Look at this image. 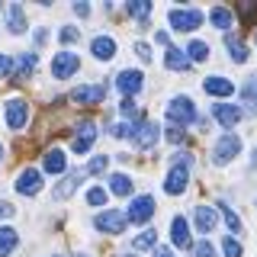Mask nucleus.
Segmentation results:
<instances>
[{"label":"nucleus","instance_id":"obj_22","mask_svg":"<svg viewBox=\"0 0 257 257\" xmlns=\"http://www.w3.org/2000/svg\"><path fill=\"white\" fill-rule=\"evenodd\" d=\"M164 64H167L171 71H187V68H190V58L180 52V48L167 45V58H164Z\"/></svg>","mask_w":257,"mask_h":257},{"label":"nucleus","instance_id":"obj_4","mask_svg":"<svg viewBox=\"0 0 257 257\" xmlns=\"http://www.w3.org/2000/svg\"><path fill=\"white\" fill-rule=\"evenodd\" d=\"M125 225H128V215L119 212V209H106V212L96 215V228L106 231V235H122Z\"/></svg>","mask_w":257,"mask_h":257},{"label":"nucleus","instance_id":"obj_6","mask_svg":"<svg viewBox=\"0 0 257 257\" xmlns=\"http://www.w3.org/2000/svg\"><path fill=\"white\" fill-rule=\"evenodd\" d=\"M77 68H80V58H77L74 52H58L52 58V74L58 77V80H68Z\"/></svg>","mask_w":257,"mask_h":257},{"label":"nucleus","instance_id":"obj_17","mask_svg":"<svg viewBox=\"0 0 257 257\" xmlns=\"http://www.w3.org/2000/svg\"><path fill=\"white\" fill-rule=\"evenodd\" d=\"M212 116L219 119L225 128H231V125H235L238 119H241V109H238V106H231V103H215V106H212Z\"/></svg>","mask_w":257,"mask_h":257},{"label":"nucleus","instance_id":"obj_39","mask_svg":"<svg viewBox=\"0 0 257 257\" xmlns=\"http://www.w3.org/2000/svg\"><path fill=\"white\" fill-rule=\"evenodd\" d=\"M167 142L180 145V142H183V128H180V125H167Z\"/></svg>","mask_w":257,"mask_h":257},{"label":"nucleus","instance_id":"obj_41","mask_svg":"<svg viewBox=\"0 0 257 257\" xmlns=\"http://www.w3.org/2000/svg\"><path fill=\"white\" fill-rule=\"evenodd\" d=\"M135 52H139V58H142V61H151V48L145 45V42H135Z\"/></svg>","mask_w":257,"mask_h":257},{"label":"nucleus","instance_id":"obj_18","mask_svg":"<svg viewBox=\"0 0 257 257\" xmlns=\"http://www.w3.org/2000/svg\"><path fill=\"white\" fill-rule=\"evenodd\" d=\"M193 222H196V228L203 231V235H209V231L215 228V209H209V206H196V209H193Z\"/></svg>","mask_w":257,"mask_h":257},{"label":"nucleus","instance_id":"obj_43","mask_svg":"<svg viewBox=\"0 0 257 257\" xmlns=\"http://www.w3.org/2000/svg\"><path fill=\"white\" fill-rule=\"evenodd\" d=\"M13 212H16V209H13L10 203H0V219H10Z\"/></svg>","mask_w":257,"mask_h":257},{"label":"nucleus","instance_id":"obj_25","mask_svg":"<svg viewBox=\"0 0 257 257\" xmlns=\"http://www.w3.org/2000/svg\"><path fill=\"white\" fill-rule=\"evenodd\" d=\"M209 20H212L215 23V29H231V23H235V16H231V10H228V7H215V10L212 13H209Z\"/></svg>","mask_w":257,"mask_h":257},{"label":"nucleus","instance_id":"obj_3","mask_svg":"<svg viewBox=\"0 0 257 257\" xmlns=\"http://www.w3.org/2000/svg\"><path fill=\"white\" fill-rule=\"evenodd\" d=\"M238 151H241V139L235 132H225L219 142H215V148H212V161L215 164H228L231 158H238Z\"/></svg>","mask_w":257,"mask_h":257},{"label":"nucleus","instance_id":"obj_32","mask_svg":"<svg viewBox=\"0 0 257 257\" xmlns=\"http://www.w3.org/2000/svg\"><path fill=\"white\" fill-rule=\"evenodd\" d=\"M187 52H190V58H193V61H206V58H209V45L203 42V39H193Z\"/></svg>","mask_w":257,"mask_h":257},{"label":"nucleus","instance_id":"obj_9","mask_svg":"<svg viewBox=\"0 0 257 257\" xmlns=\"http://www.w3.org/2000/svg\"><path fill=\"white\" fill-rule=\"evenodd\" d=\"M16 190H20L23 196H36V193L42 190V174H39L36 167H26V171L16 177Z\"/></svg>","mask_w":257,"mask_h":257},{"label":"nucleus","instance_id":"obj_37","mask_svg":"<svg viewBox=\"0 0 257 257\" xmlns=\"http://www.w3.org/2000/svg\"><path fill=\"white\" fill-rule=\"evenodd\" d=\"M100 171H106V155H100V158H93L90 164H87V174H100Z\"/></svg>","mask_w":257,"mask_h":257},{"label":"nucleus","instance_id":"obj_26","mask_svg":"<svg viewBox=\"0 0 257 257\" xmlns=\"http://www.w3.org/2000/svg\"><path fill=\"white\" fill-rule=\"evenodd\" d=\"M155 244H158V231L155 228H145L142 235H135V241H132L135 251H148V247H155Z\"/></svg>","mask_w":257,"mask_h":257},{"label":"nucleus","instance_id":"obj_28","mask_svg":"<svg viewBox=\"0 0 257 257\" xmlns=\"http://www.w3.org/2000/svg\"><path fill=\"white\" fill-rule=\"evenodd\" d=\"M32 68H36V55H32V52L20 55V64H16V80L29 77V74H32Z\"/></svg>","mask_w":257,"mask_h":257},{"label":"nucleus","instance_id":"obj_10","mask_svg":"<svg viewBox=\"0 0 257 257\" xmlns=\"http://www.w3.org/2000/svg\"><path fill=\"white\" fill-rule=\"evenodd\" d=\"M7 122H10L13 132H20V128L29 122V106L23 100H10L7 103Z\"/></svg>","mask_w":257,"mask_h":257},{"label":"nucleus","instance_id":"obj_8","mask_svg":"<svg viewBox=\"0 0 257 257\" xmlns=\"http://www.w3.org/2000/svg\"><path fill=\"white\" fill-rule=\"evenodd\" d=\"M93 139H96V122L93 119H84V122L77 125V135H74V142H71V148H74L77 155H84V151H90Z\"/></svg>","mask_w":257,"mask_h":257},{"label":"nucleus","instance_id":"obj_33","mask_svg":"<svg viewBox=\"0 0 257 257\" xmlns=\"http://www.w3.org/2000/svg\"><path fill=\"white\" fill-rule=\"evenodd\" d=\"M222 215H225V222H228V228H231V235H241V222H238V215L231 212L228 206L222 203Z\"/></svg>","mask_w":257,"mask_h":257},{"label":"nucleus","instance_id":"obj_46","mask_svg":"<svg viewBox=\"0 0 257 257\" xmlns=\"http://www.w3.org/2000/svg\"><path fill=\"white\" fill-rule=\"evenodd\" d=\"M125 257H135V254H125Z\"/></svg>","mask_w":257,"mask_h":257},{"label":"nucleus","instance_id":"obj_24","mask_svg":"<svg viewBox=\"0 0 257 257\" xmlns=\"http://www.w3.org/2000/svg\"><path fill=\"white\" fill-rule=\"evenodd\" d=\"M16 241H20V235H16L13 228H7V225H0V257H7V254H13V247H16Z\"/></svg>","mask_w":257,"mask_h":257},{"label":"nucleus","instance_id":"obj_36","mask_svg":"<svg viewBox=\"0 0 257 257\" xmlns=\"http://www.w3.org/2000/svg\"><path fill=\"white\" fill-rule=\"evenodd\" d=\"M193 257H215V251L209 241H199V244H193Z\"/></svg>","mask_w":257,"mask_h":257},{"label":"nucleus","instance_id":"obj_2","mask_svg":"<svg viewBox=\"0 0 257 257\" xmlns=\"http://www.w3.org/2000/svg\"><path fill=\"white\" fill-rule=\"evenodd\" d=\"M203 10H196V7H187V10H171L167 13V23L177 29V32H193L203 26Z\"/></svg>","mask_w":257,"mask_h":257},{"label":"nucleus","instance_id":"obj_29","mask_svg":"<svg viewBox=\"0 0 257 257\" xmlns=\"http://www.w3.org/2000/svg\"><path fill=\"white\" fill-rule=\"evenodd\" d=\"M125 10L132 13V16H139V20L145 23L151 16V4H148V0H132V4H125Z\"/></svg>","mask_w":257,"mask_h":257},{"label":"nucleus","instance_id":"obj_13","mask_svg":"<svg viewBox=\"0 0 257 257\" xmlns=\"http://www.w3.org/2000/svg\"><path fill=\"white\" fill-rule=\"evenodd\" d=\"M135 145L139 148H151V145L158 142V125L151 122V119H142V122H135Z\"/></svg>","mask_w":257,"mask_h":257},{"label":"nucleus","instance_id":"obj_5","mask_svg":"<svg viewBox=\"0 0 257 257\" xmlns=\"http://www.w3.org/2000/svg\"><path fill=\"white\" fill-rule=\"evenodd\" d=\"M71 100L80 103V106H96V103H103V100H106V87H103V84L74 87V90H71Z\"/></svg>","mask_w":257,"mask_h":257},{"label":"nucleus","instance_id":"obj_14","mask_svg":"<svg viewBox=\"0 0 257 257\" xmlns=\"http://www.w3.org/2000/svg\"><path fill=\"white\" fill-rule=\"evenodd\" d=\"M171 241L177 247H193V238H190V225L183 215H174L171 219Z\"/></svg>","mask_w":257,"mask_h":257},{"label":"nucleus","instance_id":"obj_11","mask_svg":"<svg viewBox=\"0 0 257 257\" xmlns=\"http://www.w3.org/2000/svg\"><path fill=\"white\" fill-rule=\"evenodd\" d=\"M142 84H145V77H142V71H119V77H116V87L122 90L125 96H135L142 90Z\"/></svg>","mask_w":257,"mask_h":257},{"label":"nucleus","instance_id":"obj_21","mask_svg":"<svg viewBox=\"0 0 257 257\" xmlns=\"http://www.w3.org/2000/svg\"><path fill=\"white\" fill-rule=\"evenodd\" d=\"M241 100H244V109L247 112H257V74L247 77V84L241 87Z\"/></svg>","mask_w":257,"mask_h":257},{"label":"nucleus","instance_id":"obj_48","mask_svg":"<svg viewBox=\"0 0 257 257\" xmlns=\"http://www.w3.org/2000/svg\"><path fill=\"white\" fill-rule=\"evenodd\" d=\"M0 155H4V148H0Z\"/></svg>","mask_w":257,"mask_h":257},{"label":"nucleus","instance_id":"obj_15","mask_svg":"<svg viewBox=\"0 0 257 257\" xmlns=\"http://www.w3.org/2000/svg\"><path fill=\"white\" fill-rule=\"evenodd\" d=\"M203 90H206V93H212V96H231V93H235V84H231L228 77L212 74V77H206V80H203Z\"/></svg>","mask_w":257,"mask_h":257},{"label":"nucleus","instance_id":"obj_1","mask_svg":"<svg viewBox=\"0 0 257 257\" xmlns=\"http://www.w3.org/2000/svg\"><path fill=\"white\" fill-rule=\"evenodd\" d=\"M167 119H171V125H180V128L183 125H193V122H203L190 96H174L171 106H167Z\"/></svg>","mask_w":257,"mask_h":257},{"label":"nucleus","instance_id":"obj_20","mask_svg":"<svg viewBox=\"0 0 257 257\" xmlns=\"http://www.w3.org/2000/svg\"><path fill=\"white\" fill-rule=\"evenodd\" d=\"M225 45H228V52H231V61H247V48H244V42L235 36V32H225Z\"/></svg>","mask_w":257,"mask_h":257},{"label":"nucleus","instance_id":"obj_31","mask_svg":"<svg viewBox=\"0 0 257 257\" xmlns=\"http://www.w3.org/2000/svg\"><path fill=\"white\" fill-rule=\"evenodd\" d=\"M119 112H122L125 119H135V122H142V112H139V103H135L132 96H125V100L119 103Z\"/></svg>","mask_w":257,"mask_h":257},{"label":"nucleus","instance_id":"obj_12","mask_svg":"<svg viewBox=\"0 0 257 257\" xmlns=\"http://www.w3.org/2000/svg\"><path fill=\"white\" fill-rule=\"evenodd\" d=\"M187 183H190V174H187V167L174 164V167H171V174H167V180H164V190L171 193V196H180V193L187 190Z\"/></svg>","mask_w":257,"mask_h":257},{"label":"nucleus","instance_id":"obj_30","mask_svg":"<svg viewBox=\"0 0 257 257\" xmlns=\"http://www.w3.org/2000/svg\"><path fill=\"white\" fill-rule=\"evenodd\" d=\"M26 29V16H23V7L13 4L10 7V32H23Z\"/></svg>","mask_w":257,"mask_h":257},{"label":"nucleus","instance_id":"obj_23","mask_svg":"<svg viewBox=\"0 0 257 257\" xmlns=\"http://www.w3.org/2000/svg\"><path fill=\"white\" fill-rule=\"evenodd\" d=\"M42 167L48 174H61L64 167H68V161H64V155L58 148H52V151H45V161H42Z\"/></svg>","mask_w":257,"mask_h":257},{"label":"nucleus","instance_id":"obj_47","mask_svg":"<svg viewBox=\"0 0 257 257\" xmlns=\"http://www.w3.org/2000/svg\"><path fill=\"white\" fill-rule=\"evenodd\" d=\"M0 10H4V4H0Z\"/></svg>","mask_w":257,"mask_h":257},{"label":"nucleus","instance_id":"obj_16","mask_svg":"<svg viewBox=\"0 0 257 257\" xmlns=\"http://www.w3.org/2000/svg\"><path fill=\"white\" fill-rule=\"evenodd\" d=\"M90 52H93V58L109 61L112 55H116V39H109V36H96L93 42H90Z\"/></svg>","mask_w":257,"mask_h":257},{"label":"nucleus","instance_id":"obj_34","mask_svg":"<svg viewBox=\"0 0 257 257\" xmlns=\"http://www.w3.org/2000/svg\"><path fill=\"white\" fill-rule=\"evenodd\" d=\"M222 251H225V257H241V241L238 238H225Z\"/></svg>","mask_w":257,"mask_h":257},{"label":"nucleus","instance_id":"obj_38","mask_svg":"<svg viewBox=\"0 0 257 257\" xmlns=\"http://www.w3.org/2000/svg\"><path fill=\"white\" fill-rule=\"evenodd\" d=\"M238 13H241V20H244V23L257 20V7H251V4H241V7H238Z\"/></svg>","mask_w":257,"mask_h":257},{"label":"nucleus","instance_id":"obj_45","mask_svg":"<svg viewBox=\"0 0 257 257\" xmlns=\"http://www.w3.org/2000/svg\"><path fill=\"white\" fill-rule=\"evenodd\" d=\"M155 257H174V254L167 251V247H158V251H155Z\"/></svg>","mask_w":257,"mask_h":257},{"label":"nucleus","instance_id":"obj_27","mask_svg":"<svg viewBox=\"0 0 257 257\" xmlns=\"http://www.w3.org/2000/svg\"><path fill=\"white\" fill-rule=\"evenodd\" d=\"M109 190L116 193V196H128V193H132V180H128L125 174H112L109 177Z\"/></svg>","mask_w":257,"mask_h":257},{"label":"nucleus","instance_id":"obj_40","mask_svg":"<svg viewBox=\"0 0 257 257\" xmlns=\"http://www.w3.org/2000/svg\"><path fill=\"white\" fill-rule=\"evenodd\" d=\"M13 71V61H10V55H4L0 52V77H7Z\"/></svg>","mask_w":257,"mask_h":257},{"label":"nucleus","instance_id":"obj_19","mask_svg":"<svg viewBox=\"0 0 257 257\" xmlns=\"http://www.w3.org/2000/svg\"><path fill=\"white\" fill-rule=\"evenodd\" d=\"M84 174H87V171H74V174H68V177H64V180H61V187H55V199H68L71 193L77 190V183L84 180Z\"/></svg>","mask_w":257,"mask_h":257},{"label":"nucleus","instance_id":"obj_44","mask_svg":"<svg viewBox=\"0 0 257 257\" xmlns=\"http://www.w3.org/2000/svg\"><path fill=\"white\" fill-rule=\"evenodd\" d=\"M74 13L77 16H87V13H90V7H87V4H74Z\"/></svg>","mask_w":257,"mask_h":257},{"label":"nucleus","instance_id":"obj_35","mask_svg":"<svg viewBox=\"0 0 257 257\" xmlns=\"http://www.w3.org/2000/svg\"><path fill=\"white\" fill-rule=\"evenodd\" d=\"M87 203H90V206H106V190H103V187H93L90 193H87Z\"/></svg>","mask_w":257,"mask_h":257},{"label":"nucleus","instance_id":"obj_42","mask_svg":"<svg viewBox=\"0 0 257 257\" xmlns=\"http://www.w3.org/2000/svg\"><path fill=\"white\" fill-rule=\"evenodd\" d=\"M74 39H77V29H61V42H74Z\"/></svg>","mask_w":257,"mask_h":257},{"label":"nucleus","instance_id":"obj_7","mask_svg":"<svg viewBox=\"0 0 257 257\" xmlns=\"http://www.w3.org/2000/svg\"><path fill=\"white\" fill-rule=\"evenodd\" d=\"M125 215H128V222H135V225H145V222L151 219V215H155V199H151L148 193H145V196H135Z\"/></svg>","mask_w":257,"mask_h":257}]
</instances>
